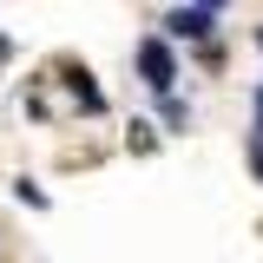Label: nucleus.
Segmentation results:
<instances>
[{"instance_id":"20e7f679","label":"nucleus","mask_w":263,"mask_h":263,"mask_svg":"<svg viewBox=\"0 0 263 263\" xmlns=\"http://www.w3.org/2000/svg\"><path fill=\"white\" fill-rule=\"evenodd\" d=\"M197 7H204V13H217V7H224V0H197Z\"/></svg>"},{"instance_id":"f257e3e1","label":"nucleus","mask_w":263,"mask_h":263,"mask_svg":"<svg viewBox=\"0 0 263 263\" xmlns=\"http://www.w3.org/2000/svg\"><path fill=\"white\" fill-rule=\"evenodd\" d=\"M138 72H145V86H152V92H171V79H178L171 46H164V40H145V46H138Z\"/></svg>"},{"instance_id":"f03ea898","label":"nucleus","mask_w":263,"mask_h":263,"mask_svg":"<svg viewBox=\"0 0 263 263\" xmlns=\"http://www.w3.org/2000/svg\"><path fill=\"white\" fill-rule=\"evenodd\" d=\"M164 27L178 33V40H204V33H211V13H204V7H178Z\"/></svg>"},{"instance_id":"7ed1b4c3","label":"nucleus","mask_w":263,"mask_h":263,"mask_svg":"<svg viewBox=\"0 0 263 263\" xmlns=\"http://www.w3.org/2000/svg\"><path fill=\"white\" fill-rule=\"evenodd\" d=\"M250 171L263 184V86H257V132H250Z\"/></svg>"},{"instance_id":"39448f33","label":"nucleus","mask_w":263,"mask_h":263,"mask_svg":"<svg viewBox=\"0 0 263 263\" xmlns=\"http://www.w3.org/2000/svg\"><path fill=\"white\" fill-rule=\"evenodd\" d=\"M257 46H263V27H257Z\"/></svg>"}]
</instances>
